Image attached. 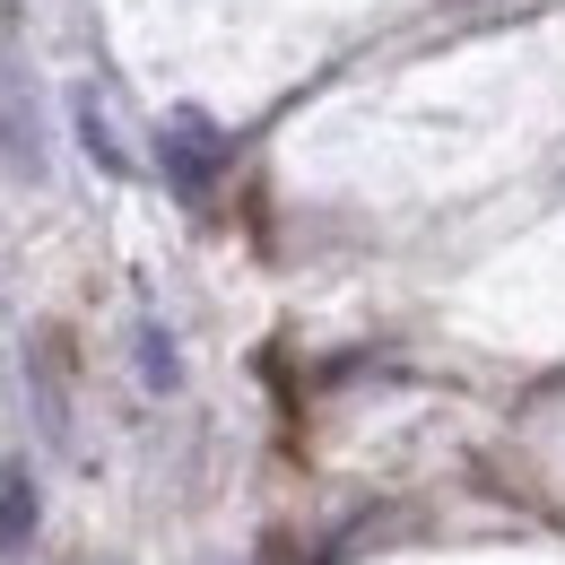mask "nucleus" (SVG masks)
Returning <instances> with one entry per match:
<instances>
[{"mask_svg":"<svg viewBox=\"0 0 565 565\" xmlns=\"http://www.w3.org/2000/svg\"><path fill=\"white\" fill-rule=\"evenodd\" d=\"M0 148H9V166L18 174H44V140H35V105L18 96V71L0 62Z\"/></svg>","mask_w":565,"mask_h":565,"instance_id":"obj_1","label":"nucleus"},{"mask_svg":"<svg viewBox=\"0 0 565 565\" xmlns=\"http://www.w3.org/2000/svg\"><path fill=\"white\" fill-rule=\"evenodd\" d=\"M26 531H35V479L26 470H0V557L26 548Z\"/></svg>","mask_w":565,"mask_h":565,"instance_id":"obj_2","label":"nucleus"},{"mask_svg":"<svg viewBox=\"0 0 565 565\" xmlns=\"http://www.w3.org/2000/svg\"><path fill=\"white\" fill-rule=\"evenodd\" d=\"M166 157H174V174H183V183H210V166H217V140L201 131V122H174Z\"/></svg>","mask_w":565,"mask_h":565,"instance_id":"obj_3","label":"nucleus"},{"mask_svg":"<svg viewBox=\"0 0 565 565\" xmlns=\"http://www.w3.org/2000/svg\"><path fill=\"white\" fill-rule=\"evenodd\" d=\"M140 374H148V392H174V349L157 331H140Z\"/></svg>","mask_w":565,"mask_h":565,"instance_id":"obj_4","label":"nucleus"}]
</instances>
